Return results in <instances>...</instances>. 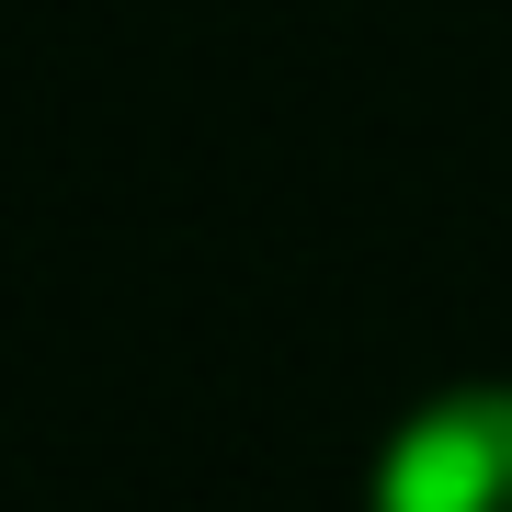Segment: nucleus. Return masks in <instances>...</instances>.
<instances>
[{"instance_id": "nucleus-1", "label": "nucleus", "mask_w": 512, "mask_h": 512, "mask_svg": "<svg viewBox=\"0 0 512 512\" xmlns=\"http://www.w3.org/2000/svg\"><path fill=\"white\" fill-rule=\"evenodd\" d=\"M376 512H512V387H456L387 444Z\"/></svg>"}]
</instances>
